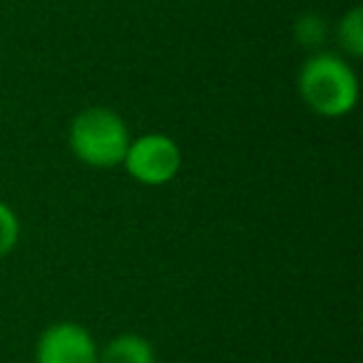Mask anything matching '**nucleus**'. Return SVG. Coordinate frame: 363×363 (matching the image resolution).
Here are the masks:
<instances>
[{
    "mask_svg": "<svg viewBox=\"0 0 363 363\" xmlns=\"http://www.w3.org/2000/svg\"><path fill=\"white\" fill-rule=\"evenodd\" d=\"M298 92L313 112L341 117L356 107L358 80L351 65L331 52H318L303 62L298 72Z\"/></svg>",
    "mask_w": 363,
    "mask_h": 363,
    "instance_id": "obj_1",
    "label": "nucleus"
},
{
    "mask_svg": "<svg viewBox=\"0 0 363 363\" xmlns=\"http://www.w3.org/2000/svg\"><path fill=\"white\" fill-rule=\"evenodd\" d=\"M130 142L125 120L105 107L80 112L70 125V147L75 157L97 169L122 164Z\"/></svg>",
    "mask_w": 363,
    "mask_h": 363,
    "instance_id": "obj_2",
    "label": "nucleus"
},
{
    "mask_svg": "<svg viewBox=\"0 0 363 363\" xmlns=\"http://www.w3.org/2000/svg\"><path fill=\"white\" fill-rule=\"evenodd\" d=\"M125 167L137 182L160 187L177 177L182 167V152L167 135H145L132 140L125 155Z\"/></svg>",
    "mask_w": 363,
    "mask_h": 363,
    "instance_id": "obj_3",
    "label": "nucleus"
},
{
    "mask_svg": "<svg viewBox=\"0 0 363 363\" xmlns=\"http://www.w3.org/2000/svg\"><path fill=\"white\" fill-rule=\"evenodd\" d=\"M100 353L90 331L80 323H55L40 336L35 348V363H97Z\"/></svg>",
    "mask_w": 363,
    "mask_h": 363,
    "instance_id": "obj_4",
    "label": "nucleus"
},
{
    "mask_svg": "<svg viewBox=\"0 0 363 363\" xmlns=\"http://www.w3.org/2000/svg\"><path fill=\"white\" fill-rule=\"evenodd\" d=\"M97 363H155V348L137 333H122L107 343Z\"/></svg>",
    "mask_w": 363,
    "mask_h": 363,
    "instance_id": "obj_5",
    "label": "nucleus"
},
{
    "mask_svg": "<svg viewBox=\"0 0 363 363\" xmlns=\"http://www.w3.org/2000/svg\"><path fill=\"white\" fill-rule=\"evenodd\" d=\"M338 40L348 55L358 57L363 52V16L361 11H351L338 26Z\"/></svg>",
    "mask_w": 363,
    "mask_h": 363,
    "instance_id": "obj_6",
    "label": "nucleus"
},
{
    "mask_svg": "<svg viewBox=\"0 0 363 363\" xmlns=\"http://www.w3.org/2000/svg\"><path fill=\"white\" fill-rule=\"evenodd\" d=\"M18 234H21V227H18L16 214H13V209L6 202H0V259L13 252Z\"/></svg>",
    "mask_w": 363,
    "mask_h": 363,
    "instance_id": "obj_7",
    "label": "nucleus"
},
{
    "mask_svg": "<svg viewBox=\"0 0 363 363\" xmlns=\"http://www.w3.org/2000/svg\"><path fill=\"white\" fill-rule=\"evenodd\" d=\"M296 33H298L301 45H313V43L323 35V26L318 21H313V18H303V21H298Z\"/></svg>",
    "mask_w": 363,
    "mask_h": 363,
    "instance_id": "obj_8",
    "label": "nucleus"
}]
</instances>
